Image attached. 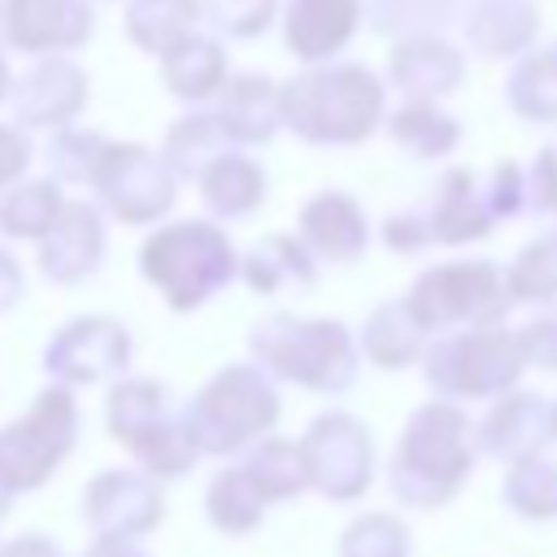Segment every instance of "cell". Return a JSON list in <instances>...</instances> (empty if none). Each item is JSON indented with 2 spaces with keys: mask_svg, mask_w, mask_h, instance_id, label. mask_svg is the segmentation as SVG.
<instances>
[{
  "mask_svg": "<svg viewBox=\"0 0 557 557\" xmlns=\"http://www.w3.org/2000/svg\"><path fill=\"white\" fill-rule=\"evenodd\" d=\"M218 91H222V100H218L213 117H218L226 144L252 148V144H270L274 139V131L283 126L278 122V83L274 78H265V74H235Z\"/></svg>",
  "mask_w": 557,
  "mask_h": 557,
  "instance_id": "21",
  "label": "cell"
},
{
  "mask_svg": "<svg viewBox=\"0 0 557 557\" xmlns=\"http://www.w3.org/2000/svg\"><path fill=\"white\" fill-rule=\"evenodd\" d=\"M357 352L370 357L379 370H405V366L422 361V352H426V331L413 322L405 296L379 305V309L366 318L361 339H357Z\"/></svg>",
  "mask_w": 557,
  "mask_h": 557,
  "instance_id": "26",
  "label": "cell"
},
{
  "mask_svg": "<svg viewBox=\"0 0 557 557\" xmlns=\"http://www.w3.org/2000/svg\"><path fill=\"white\" fill-rule=\"evenodd\" d=\"M527 209L557 213V144L540 148L527 170Z\"/></svg>",
  "mask_w": 557,
  "mask_h": 557,
  "instance_id": "43",
  "label": "cell"
},
{
  "mask_svg": "<svg viewBox=\"0 0 557 557\" xmlns=\"http://www.w3.org/2000/svg\"><path fill=\"white\" fill-rule=\"evenodd\" d=\"M244 470L257 479L265 500H287V496L309 487L305 466H300V448L292 440H278V435H261V444L244 457Z\"/></svg>",
  "mask_w": 557,
  "mask_h": 557,
  "instance_id": "36",
  "label": "cell"
},
{
  "mask_svg": "<svg viewBox=\"0 0 557 557\" xmlns=\"http://www.w3.org/2000/svg\"><path fill=\"white\" fill-rule=\"evenodd\" d=\"M9 500H13V492H9V487H4V483H0V518H4V513H9Z\"/></svg>",
  "mask_w": 557,
  "mask_h": 557,
  "instance_id": "51",
  "label": "cell"
},
{
  "mask_svg": "<svg viewBox=\"0 0 557 557\" xmlns=\"http://www.w3.org/2000/svg\"><path fill=\"white\" fill-rule=\"evenodd\" d=\"M361 26V0H292L283 13V44L296 61H335Z\"/></svg>",
  "mask_w": 557,
  "mask_h": 557,
  "instance_id": "20",
  "label": "cell"
},
{
  "mask_svg": "<svg viewBox=\"0 0 557 557\" xmlns=\"http://www.w3.org/2000/svg\"><path fill=\"white\" fill-rule=\"evenodd\" d=\"M500 500L531 522L557 518V461L544 453H531L522 461H509V474L500 483Z\"/></svg>",
  "mask_w": 557,
  "mask_h": 557,
  "instance_id": "34",
  "label": "cell"
},
{
  "mask_svg": "<svg viewBox=\"0 0 557 557\" xmlns=\"http://www.w3.org/2000/svg\"><path fill=\"white\" fill-rule=\"evenodd\" d=\"M131 361V335L117 318H74L44 344V370L65 387H91L122 374Z\"/></svg>",
  "mask_w": 557,
  "mask_h": 557,
  "instance_id": "11",
  "label": "cell"
},
{
  "mask_svg": "<svg viewBox=\"0 0 557 557\" xmlns=\"http://www.w3.org/2000/svg\"><path fill=\"white\" fill-rule=\"evenodd\" d=\"M479 453L496 461H522L531 453H544L548 435V400L535 392H500L492 396V409L479 422Z\"/></svg>",
  "mask_w": 557,
  "mask_h": 557,
  "instance_id": "19",
  "label": "cell"
},
{
  "mask_svg": "<svg viewBox=\"0 0 557 557\" xmlns=\"http://www.w3.org/2000/svg\"><path fill=\"white\" fill-rule=\"evenodd\" d=\"M422 222H426L431 244H470V239L492 235L496 213L487 200V183L466 165L444 170L431 205L422 209Z\"/></svg>",
  "mask_w": 557,
  "mask_h": 557,
  "instance_id": "18",
  "label": "cell"
},
{
  "mask_svg": "<svg viewBox=\"0 0 557 557\" xmlns=\"http://www.w3.org/2000/svg\"><path fill=\"white\" fill-rule=\"evenodd\" d=\"M96 13L87 0H0V44L26 57L74 52L91 39Z\"/></svg>",
  "mask_w": 557,
  "mask_h": 557,
  "instance_id": "13",
  "label": "cell"
},
{
  "mask_svg": "<svg viewBox=\"0 0 557 557\" xmlns=\"http://www.w3.org/2000/svg\"><path fill=\"white\" fill-rule=\"evenodd\" d=\"M387 74L392 87L405 91V100H435L457 91L466 74V57L440 30H418L396 39V48L387 52Z\"/></svg>",
  "mask_w": 557,
  "mask_h": 557,
  "instance_id": "17",
  "label": "cell"
},
{
  "mask_svg": "<svg viewBox=\"0 0 557 557\" xmlns=\"http://www.w3.org/2000/svg\"><path fill=\"white\" fill-rule=\"evenodd\" d=\"M505 100L518 117H527L535 126H557V65H553V57L527 48L509 70Z\"/></svg>",
  "mask_w": 557,
  "mask_h": 557,
  "instance_id": "32",
  "label": "cell"
},
{
  "mask_svg": "<svg viewBox=\"0 0 557 557\" xmlns=\"http://www.w3.org/2000/svg\"><path fill=\"white\" fill-rule=\"evenodd\" d=\"M104 148V135L96 131H78V126H57V135L48 139V174L57 183H87L91 165Z\"/></svg>",
  "mask_w": 557,
  "mask_h": 557,
  "instance_id": "39",
  "label": "cell"
},
{
  "mask_svg": "<svg viewBox=\"0 0 557 557\" xmlns=\"http://www.w3.org/2000/svg\"><path fill=\"white\" fill-rule=\"evenodd\" d=\"M505 287H509V300L553 305L557 300V235L531 239L505 270Z\"/></svg>",
  "mask_w": 557,
  "mask_h": 557,
  "instance_id": "37",
  "label": "cell"
},
{
  "mask_svg": "<svg viewBox=\"0 0 557 557\" xmlns=\"http://www.w3.org/2000/svg\"><path fill=\"white\" fill-rule=\"evenodd\" d=\"M239 270L235 244L209 218L157 226L139 248V274L165 296L170 309L187 313L218 296Z\"/></svg>",
  "mask_w": 557,
  "mask_h": 557,
  "instance_id": "4",
  "label": "cell"
},
{
  "mask_svg": "<svg viewBox=\"0 0 557 557\" xmlns=\"http://www.w3.org/2000/svg\"><path fill=\"white\" fill-rule=\"evenodd\" d=\"M553 235H557V231H553Z\"/></svg>",
  "mask_w": 557,
  "mask_h": 557,
  "instance_id": "53",
  "label": "cell"
},
{
  "mask_svg": "<svg viewBox=\"0 0 557 557\" xmlns=\"http://www.w3.org/2000/svg\"><path fill=\"white\" fill-rule=\"evenodd\" d=\"M278 0H200V17L226 39H257L270 30Z\"/></svg>",
  "mask_w": 557,
  "mask_h": 557,
  "instance_id": "40",
  "label": "cell"
},
{
  "mask_svg": "<svg viewBox=\"0 0 557 557\" xmlns=\"http://www.w3.org/2000/svg\"><path fill=\"white\" fill-rule=\"evenodd\" d=\"M100 196V205L126 222V226H148L157 218H165L174 209V174L161 161V152L144 148V144H109L100 148L91 178H87Z\"/></svg>",
  "mask_w": 557,
  "mask_h": 557,
  "instance_id": "10",
  "label": "cell"
},
{
  "mask_svg": "<svg viewBox=\"0 0 557 557\" xmlns=\"http://www.w3.org/2000/svg\"><path fill=\"white\" fill-rule=\"evenodd\" d=\"M78 440V405L65 383H52L35 396V405L0 426V483L17 492H35L52 479V470L70 457Z\"/></svg>",
  "mask_w": 557,
  "mask_h": 557,
  "instance_id": "8",
  "label": "cell"
},
{
  "mask_svg": "<svg viewBox=\"0 0 557 557\" xmlns=\"http://www.w3.org/2000/svg\"><path fill=\"white\" fill-rule=\"evenodd\" d=\"M200 200L213 218H248L265 200V170L235 148H222L200 174H196Z\"/></svg>",
  "mask_w": 557,
  "mask_h": 557,
  "instance_id": "25",
  "label": "cell"
},
{
  "mask_svg": "<svg viewBox=\"0 0 557 557\" xmlns=\"http://www.w3.org/2000/svg\"><path fill=\"white\" fill-rule=\"evenodd\" d=\"M461 26L479 57H522L540 30V13L531 0H470Z\"/></svg>",
  "mask_w": 557,
  "mask_h": 557,
  "instance_id": "23",
  "label": "cell"
},
{
  "mask_svg": "<svg viewBox=\"0 0 557 557\" xmlns=\"http://www.w3.org/2000/svg\"><path fill=\"white\" fill-rule=\"evenodd\" d=\"M387 135L396 148H405L413 161H435L448 157L461 139V126L453 113H444L435 100H405L387 117Z\"/></svg>",
  "mask_w": 557,
  "mask_h": 557,
  "instance_id": "28",
  "label": "cell"
},
{
  "mask_svg": "<svg viewBox=\"0 0 557 557\" xmlns=\"http://www.w3.org/2000/svg\"><path fill=\"white\" fill-rule=\"evenodd\" d=\"M26 165H30V139L17 126L0 122V191L13 187L26 174Z\"/></svg>",
  "mask_w": 557,
  "mask_h": 557,
  "instance_id": "45",
  "label": "cell"
},
{
  "mask_svg": "<svg viewBox=\"0 0 557 557\" xmlns=\"http://www.w3.org/2000/svg\"><path fill=\"white\" fill-rule=\"evenodd\" d=\"M527 370L518 331H505L496 322L487 326H461L444 331L422 352L426 383L448 400H492L518 383Z\"/></svg>",
  "mask_w": 557,
  "mask_h": 557,
  "instance_id": "6",
  "label": "cell"
},
{
  "mask_svg": "<svg viewBox=\"0 0 557 557\" xmlns=\"http://www.w3.org/2000/svg\"><path fill=\"white\" fill-rule=\"evenodd\" d=\"M248 352L270 379L339 396L357 379V339L339 318H296L270 313L248 331Z\"/></svg>",
  "mask_w": 557,
  "mask_h": 557,
  "instance_id": "3",
  "label": "cell"
},
{
  "mask_svg": "<svg viewBox=\"0 0 557 557\" xmlns=\"http://www.w3.org/2000/svg\"><path fill=\"white\" fill-rule=\"evenodd\" d=\"M522 361L535 370H557V309H544L527 326H518Z\"/></svg>",
  "mask_w": 557,
  "mask_h": 557,
  "instance_id": "42",
  "label": "cell"
},
{
  "mask_svg": "<svg viewBox=\"0 0 557 557\" xmlns=\"http://www.w3.org/2000/svg\"><path fill=\"white\" fill-rule=\"evenodd\" d=\"M305 483L326 500H357L374 483V440L361 418L344 409H326L296 440Z\"/></svg>",
  "mask_w": 557,
  "mask_h": 557,
  "instance_id": "9",
  "label": "cell"
},
{
  "mask_svg": "<svg viewBox=\"0 0 557 557\" xmlns=\"http://www.w3.org/2000/svg\"><path fill=\"white\" fill-rule=\"evenodd\" d=\"M22 292H26V274H22L17 257L9 248H0V313L13 309L22 300Z\"/></svg>",
  "mask_w": 557,
  "mask_h": 557,
  "instance_id": "46",
  "label": "cell"
},
{
  "mask_svg": "<svg viewBox=\"0 0 557 557\" xmlns=\"http://www.w3.org/2000/svg\"><path fill=\"white\" fill-rule=\"evenodd\" d=\"M483 183H487V200H492L496 222H500V218H518V213L527 209V174H522L513 161L492 165Z\"/></svg>",
  "mask_w": 557,
  "mask_h": 557,
  "instance_id": "41",
  "label": "cell"
},
{
  "mask_svg": "<svg viewBox=\"0 0 557 557\" xmlns=\"http://www.w3.org/2000/svg\"><path fill=\"white\" fill-rule=\"evenodd\" d=\"M9 104L22 126H70L87 104V74L70 52H48L9 87Z\"/></svg>",
  "mask_w": 557,
  "mask_h": 557,
  "instance_id": "14",
  "label": "cell"
},
{
  "mask_svg": "<svg viewBox=\"0 0 557 557\" xmlns=\"http://www.w3.org/2000/svg\"><path fill=\"white\" fill-rule=\"evenodd\" d=\"M174 418L170 409V387L161 379H148V374H131L122 383L109 387V400H104V422H109V435L135 457L165 422Z\"/></svg>",
  "mask_w": 557,
  "mask_h": 557,
  "instance_id": "22",
  "label": "cell"
},
{
  "mask_svg": "<svg viewBox=\"0 0 557 557\" xmlns=\"http://www.w3.org/2000/svg\"><path fill=\"white\" fill-rule=\"evenodd\" d=\"M548 435L557 440V400H548Z\"/></svg>",
  "mask_w": 557,
  "mask_h": 557,
  "instance_id": "50",
  "label": "cell"
},
{
  "mask_svg": "<svg viewBox=\"0 0 557 557\" xmlns=\"http://www.w3.org/2000/svg\"><path fill=\"white\" fill-rule=\"evenodd\" d=\"M9 87H13V74H9V61L0 57V100H9Z\"/></svg>",
  "mask_w": 557,
  "mask_h": 557,
  "instance_id": "49",
  "label": "cell"
},
{
  "mask_svg": "<svg viewBox=\"0 0 557 557\" xmlns=\"http://www.w3.org/2000/svg\"><path fill=\"white\" fill-rule=\"evenodd\" d=\"M222 148H226V135H222L218 117L205 113V109H191V113L174 117V126L165 135V148H161V161L170 165L174 178H196Z\"/></svg>",
  "mask_w": 557,
  "mask_h": 557,
  "instance_id": "33",
  "label": "cell"
},
{
  "mask_svg": "<svg viewBox=\"0 0 557 557\" xmlns=\"http://www.w3.org/2000/svg\"><path fill=\"white\" fill-rule=\"evenodd\" d=\"M296 239L313 252V261L348 265L370 248V222L366 209L348 191H318L300 205Z\"/></svg>",
  "mask_w": 557,
  "mask_h": 557,
  "instance_id": "16",
  "label": "cell"
},
{
  "mask_svg": "<svg viewBox=\"0 0 557 557\" xmlns=\"http://www.w3.org/2000/svg\"><path fill=\"white\" fill-rule=\"evenodd\" d=\"M161 78L178 100H205L226 83V52L213 35L191 30L183 44L161 52Z\"/></svg>",
  "mask_w": 557,
  "mask_h": 557,
  "instance_id": "27",
  "label": "cell"
},
{
  "mask_svg": "<svg viewBox=\"0 0 557 557\" xmlns=\"http://www.w3.org/2000/svg\"><path fill=\"white\" fill-rule=\"evenodd\" d=\"M278 409L283 405H278L274 379L257 361H235V366H222L178 413L196 448L209 457H222L270 435L278 422Z\"/></svg>",
  "mask_w": 557,
  "mask_h": 557,
  "instance_id": "5",
  "label": "cell"
},
{
  "mask_svg": "<svg viewBox=\"0 0 557 557\" xmlns=\"http://www.w3.org/2000/svg\"><path fill=\"white\" fill-rule=\"evenodd\" d=\"M339 557H409V527L396 513H361L339 535Z\"/></svg>",
  "mask_w": 557,
  "mask_h": 557,
  "instance_id": "38",
  "label": "cell"
},
{
  "mask_svg": "<svg viewBox=\"0 0 557 557\" xmlns=\"http://www.w3.org/2000/svg\"><path fill=\"white\" fill-rule=\"evenodd\" d=\"M405 305L422 331H461V326L500 322V313L509 309L505 270L487 257L431 265L413 278Z\"/></svg>",
  "mask_w": 557,
  "mask_h": 557,
  "instance_id": "7",
  "label": "cell"
},
{
  "mask_svg": "<svg viewBox=\"0 0 557 557\" xmlns=\"http://www.w3.org/2000/svg\"><path fill=\"white\" fill-rule=\"evenodd\" d=\"M466 4L470 0H366L361 13L379 35H418L448 26L453 17L466 13Z\"/></svg>",
  "mask_w": 557,
  "mask_h": 557,
  "instance_id": "35",
  "label": "cell"
},
{
  "mask_svg": "<svg viewBox=\"0 0 557 557\" xmlns=\"http://www.w3.org/2000/svg\"><path fill=\"white\" fill-rule=\"evenodd\" d=\"M35 261H39L44 278H52L61 287L91 278L100 270V261H104V222H100V209L87 205V200H65L61 213L52 218V226L44 231Z\"/></svg>",
  "mask_w": 557,
  "mask_h": 557,
  "instance_id": "15",
  "label": "cell"
},
{
  "mask_svg": "<svg viewBox=\"0 0 557 557\" xmlns=\"http://www.w3.org/2000/svg\"><path fill=\"white\" fill-rule=\"evenodd\" d=\"M544 52H548V57H553V65H557V44H553V48H544Z\"/></svg>",
  "mask_w": 557,
  "mask_h": 557,
  "instance_id": "52",
  "label": "cell"
},
{
  "mask_svg": "<svg viewBox=\"0 0 557 557\" xmlns=\"http://www.w3.org/2000/svg\"><path fill=\"white\" fill-rule=\"evenodd\" d=\"M383 244L392 252H422L431 244L426 235V222H422V209H405V213H392L383 222Z\"/></svg>",
  "mask_w": 557,
  "mask_h": 557,
  "instance_id": "44",
  "label": "cell"
},
{
  "mask_svg": "<svg viewBox=\"0 0 557 557\" xmlns=\"http://www.w3.org/2000/svg\"><path fill=\"white\" fill-rule=\"evenodd\" d=\"M87 557H148V548L139 540H113V535H96V544L87 548Z\"/></svg>",
  "mask_w": 557,
  "mask_h": 557,
  "instance_id": "47",
  "label": "cell"
},
{
  "mask_svg": "<svg viewBox=\"0 0 557 557\" xmlns=\"http://www.w3.org/2000/svg\"><path fill=\"white\" fill-rule=\"evenodd\" d=\"M165 518V496L148 470H100L83 487V522L96 535L139 540Z\"/></svg>",
  "mask_w": 557,
  "mask_h": 557,
  "instance_id": "12",
  "label": "cell"
},
{
  "mask_svg": "<svg viewBox=\"0 0 557 557\" xmlns=\"http://www.w3.org/2000/svg\"><path fill=\"white\" fill-rule=\"evenodd\" d=\"M0 557H61L44 535H22V540H13L9 548H0Z\"/></svg>",
  "mask_w": 557,
  "mask_h": 557,
  "instance_id": "48",
  "label": "cell"
},
{
  "mask_svg": "<svg viewBox=\"0 0 557 557\" xmlns=\"http://www.w3.org/2000/svg\"><path fill=\"white\" fill-rule=\"evenodd\" d=\"M265 492L257 487V479L244 470V461L239 466H226V470H218L213 479H209V492H205V513H209V522L218 527V531H226V535H248V531H257L261 527V518H265Z\"/></svg>",
  "mask_w": 557,
  "mask_h": 557,
  "instance_id": "29",
  "label": "cell"
},
{
  "mask_svg": "<svg viewBox=\"0 0 557 557\" xmlns=\"http://www.w3.org/2000/svg\"><path fill=\"white\" fill-rule=\"evenodd\" d=\"M200 22V0H131L126 4V39L152 57L183 44Z\"/></svg>",
  "mask_w": 557,
  "mask_h": 557,
  "instance_id": "30",
  "label": "cell"
},
{
  "mask_svg": "<svg viewBox=\"0 0 557 557\" xmlns=\"http://www.w3.org/2000/svg\"><path fill=\"white\" fill-rule=\"evenodd\" d=\"M278 122L305 144H361L383 122V83L357 61H318L278 83Z\"/></svg>",
  "mask_w": 557,
  "mask_h": 557,
  "instance_id": "1",
  "label": "cell"
},
{
  "mask_svg": "<svg viewBox=\"0 0 557 557\" xmlns=\"http://www.w3.org/2000/svg\"><path fill=\"white\" fill-rule=\"evenodd\" d=\"M470 418L457 400H426L409 413L392 466H387V487L400 505L409 509H440L448 505L461 483L470 479L474 466V440H470Z\"/></svg>",
  "mask_w": 557,
  "mask_h": 557,
  "instance_id": "2",
  "label": "cell"
},
{
  "mask_svg": "<svg viewBox=\"0 0 557 557\" xmlns=\"http://www.w3.org/2000/svg\"><path fill=\"white\" fill-rule=\"evenodd\" d=\"M65 196L57 178H30L0 191V235L4 239H44Z\"/></svg>",
  "mask_w": 557,
  "mask_h": 557,
  "instance_id": "31",
  "label": "cell"
},
{
  "mask_svg": "<svg viewBox=\"0 0 557 557\" xmlns=\"http://www.w3.org/2000/svg\"><path fill=\"white\" fill-rule=\"evenodd\" d=\"M248 292L257 296H278L287 287H313L318 278V261L313 252L296 239V235H261L257 244H248V252L239 257L235 270Z\"/></svg>",
  "mask_w": 557,
  "mask_h": 557,
  "instance_id": "24",
  "label": "cell"
}]
</instances>
